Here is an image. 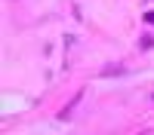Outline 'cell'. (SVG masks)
Segmentation results:
<instances>
[{"mask_svg": "<svg viewBox=\"0 0 154 135\" xmlns=\"http://www.w3.org/2000/svg\"><path fill=\"white\" fill-rule=\"evenodd\" d=\"M145 22H148V25H154V12H145Z\"/></svg>", "mask_w": 154, "mask_h": 135, "instance_id": "obj_1", "label": "cell"}]
</instances>
